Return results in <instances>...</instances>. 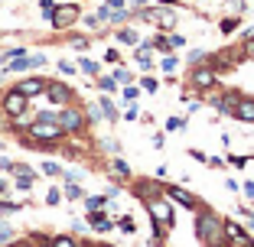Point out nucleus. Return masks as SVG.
I'll list each match as a JSON object with an SVG mask.
<instances>
[{"label":"nucleus","mask_w":254,"mask_h":247,"mask_svg":"<svg viewBox=\"0 0 254 247\" xmlns=\"http://www.w3.org/2000/svg\"><path fill=\"white\" fill-rule=\"evenodd\" d=\"M195 238L205 247H225L228 238H225V221L209 208H195Z\"/></svg>","instance_id":"f257e3e1"},{"label":"nucleus","mask_w":254,"mask_h":247,"mask_svg":"<svg viewBox=\"0 0 254 247\" xmlns=\"http://www.w3.org/2000/svg\"><path fill=\"white\" fill-rule=\"evenodd\" d=\"M26 134H30V140H36V143H30V147H43V143H56V140H62V137H65V130H62V124L56 120V114H53V111H43L36 120H30Z\"/></svg>","instance_id":"f03ea898"},{"label":"nucleus","mask_w":254,"mask_h":247,"mask_svg":"<svg viewBox=\"0 0 254 247\" xmlns=\"http://www.w3.org/2000/svg\"><path fill=\"white\" fill-rule=\"evenodd\" d=\"M56 120L62 124L65 137H68V134H82V130H85V124H88V117H85V114L78 111V107H72V104H68V107H59Z\"/></svg>","instance_id":"7ed1b4c3"},{"label":"nucleus","mask_w":254,"mask_h":247,"mask_svg":"<svg viewBox=\"0 0 254 247\" xmlns=\"http://www.w3.org/2000/svg\"><path fill=\"white\" fill-rule=\"evenodd\" d=\"M26 104H30V98L23 95V91H16V88H10L7 95L0 98V111L7 114V117H23V114H26Z\"/></svg>","instance_id":"20e7f679"},{"label":"nucleus","mask_w":254,"mask_h":247,"mask_svg":"<svg viewBox=\"0 0 254 247\" xmlns=\"http://www.w3.org/2000/svg\"><path fill=\"white\" fill-rule=\"evenodd\" d=\"M46 20H49L53 30H65V26H72V23L78 20V7H75V3H62V7H56Z\"/></svg>","instance_id":"39448f33"},{"label":"nucleus","mask_w":254,"mask_h":247,"mask_svg":"<svg viewBox=\"0 0 254 247\" xmlns=\"http://www.w3.org/2000/svg\"><path fill=\"white\" fill-rule=\"evenodd\" d=\"M215 82H218V72L212 65H195L192 68V88H199V91H209V88H215Z\"/></svg>","instance_id":"423d86ee"},{"label":"nucleus","mask_w":254,"mask_h":247,"mask_svg":"<svg viewBox=\"0 0 254 247\" xmlns=\"http://www.w3.org/2000/svg\"><path fill=\"white\" fill-rule=\"evenodd\" d=\"M163 192H166V198L170 202H180L183 208H199V202L192 198V192H186V189H180V186H163Z\"/></svg>","instance_id":"0eeeda50"},{"label":"nucleus","mask_w":254,"mask_h":247,"mask_svg":"<svg viewBox=\"0 0 254 247\" xmlns=\"http://www.w3.org/2000/svg\"><path fill=\"white\" fill-rule=\"evenodd\" d=\"M46 95H49V101H53V104H59V107H68V104H72V91H68L62 82H49V85H46Z\"/></svg>","instance_id":"6e6552de"},{"label":"nucleus","mask_w":254,"mask_h":247,"mask_svg":"<svg viewBox=\"0 0 254 247\" xmlns=\"http://www.w3.org/2000/svg\"><path fill=\"white\" fill-rule=\"evenodd\" d=\"M46 78H39V75H33V78H23L20 85H16V91H23L26 98H39V95H46Z\"/></svg>","instance_id":"1a4fd4ad"},{"label":"nucleus","mask_w":254,"mask_h":247,"mask_svg":"<svg viewBox=\"0 0 254 247\" xmlns=\"http://www.w3.org/2000/svg\"><path fill=\"white\" fill-rule=\"evenodd\" d=\"M232 117L241 120V124H254V98L241 95V98H238V104H235V114H232Z\"/></svg>","instance_id":"9d476101"},{"label":"nucleus","mask_w":254,"mask_h":247,"mask_svg":"<svg viewBox=\"0 0 254 247\" xmlns=\"http://www.w3.org/2000/svg\"><path fill=\"white\" fill-rule=\"evenodd\" d=\"M241 95H232V91H225L222 98H212V104H215V111L222 114V117H232L235 114V104H238Z\"/></svg>","instance_id":"9b49d317"},{"label":"nucleus","mask_w":254,"mask_h":247,"mask_svg":"<svg viewBox=\"0 0 254 247\" xmlns=\"http://www.w3.org/2000/svg\"><path fill=\"white\" fill-rule=\"evenodd\" d=\"M88 228L105 234V231H111V228H114V221L105 215V208H98V211H88Z\"/></svg>","instance_id":"f8f14e48"},{"label":"nucleus","mask_w":254,"mask_h":247,"mask_svg":"<svg viewBox=\"0 0 254 247\" xmlns=\"http://www.w3.org/2000/svg\"><path fill=\"white\" fill-rule=\"evenodd\" d=\"M225 238H228V244L235 241L238 247L245 244V241H251V238H248V231H245V228L238 225V221H225Z\"/></svg>","instance_id":"ddd939ff"},{"label":"nucleus","mask_w":254,"mask_h":247,"mask_svg":"<svg viewBox=\"0 0 254 247\" xmlns=\"http://www.w3.org/2000/svg\"><path fill=\"white\" fill-rule=\"evenodd\" d=\"M98 107H101V117H105L108 124H114V120H121V111L114 107V101H111L108 95H101V98H98Z\"/></svg>","instance_id":"4468645a"},{"label":"nucleus","mask_w":254,"mask_h":247,"mask_svg":"<svg viewBox=\"0 0 254 247\" xmlns=\"http://www.w3.org/2000/svg\"><path fill=\"white\" fill-rule=\"evenodd\" d=\"M153 20L163 26V30H170V26H176V13L173 10H153Z\"/></svg>","instance_id":"2eb2a0df"},{"label":"nucleus","mask_w":254,"mask_h":247,"mask_svg":"<svg viewBox=\"0 0 254 247\" xmlns=\"http://www.w3.org/2000/svg\"><path fill=\"white\" fill-rule=\"evenodd\" d=\"M114 39H118L121 46H137V39H140V36H137V30L124 26V30H118V36H114Z\"/></svg>","instance_id":"dca6fc26"},{"label":"nucleus","mask_w":254,"mask_h":247,"mask_svg":"<svg viewBox=\"0 0 254 247\" xmlns=\"http://www.w3.org/2000/svg\"><path fill=\"white\" fill-rule=\"evenodd\" d=\"M98 147H101L105 153H111V156H121V143L114 140V137H101V140H98Z\"/></svg>","instance_id":"f3484780"},{"label":"nucleus","mask_w":254,"mask_h":247,"mask_svg":"<svg viewBox=\"0 0 254 247\" xmlns=\"http://www.w3.org/2000/svg\"><path fill=\"white\" fill-rule=\"evenodd\" d=\"M108 198H111V195H88V198H85V208H88V211L105 208V205H108Z\"/></svg>","instance_id":"a211bd4d"},{"label":"nucleus","mask_w":254,"mask_h":247,"mask_svg":"<svg viewBox=\"0 0 254 247\" xmlns=\"http://www.w3.org/2000/svg\"><path fill=\"white\" fill-rule=\"evenodd\" d=\"M114 176H118L121 182H127V179H130V166H127L121 156H114Z\"/></svg>","instance_id":"6ab92c4d"},{"label":"nucleus","mask_w":254,"mask_h":247,"mask_svg":"<svg viewBox=\"0 0 254 247\" xmlns=\"http://www.w3.org/2000/svg\"><path fill=\"white\" fill-rule=\"evenodd\" d=\"M121 98H124L127 104H134L137 98H140V88H137V85H124V88H121Z\"/></svg>","instance_id":"aec40b11"},{"label":"nucleus","mask_w":254,"mask_h":247,"mask_svg":"<svg viewBox=\"0 0 254 247\" xmlns=\"http://www.w3.org/2000/svg\"><path fill=\"white\" fill-rule=\"evenodd\" d=\"M78 68H82L85 75H95V78H98V72H101V65L91 62V59H78Z\"/></svg>","instance_id":"412c9836"},{"label":"nucleus","mask_w":254,"mask_h":247,"mask_svg":"<svg viewBox=\"0 0 254 247\" xmlns=\"http://www.w3.org/2000/svg\"><path fill=\"white\" fill-rule=\"evenodd\" d=\"M65 198H72V202H78V198H85V189L78 186V182H68V189H65Z\"/></svg>","instance_id":"4be33fe9"},{"label":"nucleus","mask_w":254,"mask_h":247,"mask_svg":"<svg viewBox=\"0 0 254 247\" xmlns=\"http://www.w3.org/2000/svg\"><path fill=\"white\" fill-rule=\"evenodd\" d=\"M118 228H121L124 234H134V231H137V225H134V218H130V215H121V218H118Z\"/></svg>","instance_id":"5701e85b"},{"label":"nucleus","mask_w":254,"mask_h":247,"mask_svg":"<svg viewBox=\"0 0 254 247\" xmlns=\"http://www.w3.org/2000/svg\"><path fill=\"white\" fill-rule=\"evenodd\" d=\"M114 88H118V82H114V78H101V75H98V91H101V95H111Z\"/></svg>","instance_id":"b1692460"},{"label":"nucleus","mask_w":254,"mask_h":247,"mask_svg":"<svg viewBox=\"0 0 254 247\" xmlns=\"http://www.w3.org/2000/svg\"><path fill=\"white\" fill-rule=\"evenodd\" d=\"M33 182H36V179H33V172H26V176H16V189H20V192H30Z\"/></svg>","instance_id":"393cba45"},{"label":"nucleus","mask_w":254,"mask_h":247,"mask_svg":"<svg viewBox=\"0 0 254 247\" xmlns=\"http://www.w3.org/2000/svg\"><path fill=\"white\" fill-rule=\"evenodd\" d=\"M176 65H180V62H176V55H163V62H160V68H163V72H166V75H173V72H176Z\"/></svg>","instance_id":"a878e982"},{"label":"nucleus","mask_w":254,"mask_h":247,"mask_svg":"<svg viewBox=\"0 0 254 247\" xmlns=\"http://www.w3.org/2000/svg\"><path fill=\"white\" fill-rule=\"evenodd\" d=\"M49 247H82V244H75L68 234H59V238H53V244H49Z\"/></svg>","instance_id":"bb28decb"},{"label":"nucleus","mask_w":254,"mask_h":247,"mask_svg":"<svg viewBox=\"0 0 254 247\" xmlns=\"http://www.w3.org/2000/svg\"><path fill=\"white\" fill-rule=\"evenodd\" d=\"M114 82H118V85H130V78H134V75H130V72H127V68H114Z\"/></svg>","instance_id":"cd10ccee"},{"label":"nucleus","mask_w":254,"mask_h":247,"mask_svg":"<svg viewBox=\"0 0 254 247\" xmlns=\"http://www.w3.org/2000/svg\"><path fill=\"white\" fill-rule=\"evenodd\" d=\"M43 172H46V176H62V166L56 163V159H46V163H43Z\"/></svg>","instance_id":"c85d7f7f"},{"label":"nucleus","mask_w":254,"mask_h":247,"mask_svg":"<svg viewBox=\"0 0 254 247\" xmlns=\"http://www.w3.org/2000/svg\"><path fill=\"white\" fill-rule=\"evenodd\" d=\"M10 241H13V228L0 221V247H3V244H10Z\"/></svg>","instance_id":"c756f323"},{"label":"nucleus","mask_w":254,"mask_h":247,"mask_svg":"<svg viewBox=\"0 0 254 247\" xmlns=\"http://www.w3.org/2000/svg\"><path fill=\"white\" fill-rule=\"evenodd\" d=\"M186 127V117H170L166 120V130H183Z\"/></svg>","instance_id":"7c9ffc66"},{"label":"nucleus","mask_w":254,"mask_h":247,"mask_svg":"<svg viewBox=\"0 0 254 247\" xmlns=\"http://www.w3.org/2000/svg\"><path fill=\"white\" fill-rule=\"evenodd\" d=\"M166 43H170V49H183V46H186V36L176 33V36H166Z\"/></svg>","instance_id":"2f4dec72"},{"label":"nucleus","mask_w":254,"mask_h":247,"mask_svg":"<svg viewBox=\"0 0 254 247\" xmlns=\"http://www.w3.org/2000/svg\"><path fill=\"white\" fill-rule=\"evenodd\" d=\"M238 30V16H228V20H222V33H232Z\"/></svg>","instance_id":"473e14b6"},{"label":"nucleus","mask_w":254,"mask_h":247,"mask_svg":"<svg viewBox=\"0 0 254 247\" xmlns=\"http://www.w3.org/2000/svg\"><path fill=\"white\" fill-rule=\"evenodd\" d=\"M72 49H75V52H85V49H88V39H85V36H75L72 39Z\"/></svg>","instance_id":"72a5a7b5"},{"label":"nucleus","mask_w":254,"mask_h":247,"mask_svg":"<svg viewBox=\"0 0 254 247\" xmlns=\"http://www.w3.org/2000/svg\"><path fill=\"white\" fill-rule=\"evenodd\" d=\"M157 88H160L157 78H143V82H140V91H157Z\"/></svg>","instance_id":"f704fd0d"},{"label":"nucleus","mask_w":254,"mask_h":247,"mask_svg":"<svg viewBox=\"0 0 254 247\" xmlns=\"http://www.w3.org/2000/svg\"><path fill=\"white\" fill-rule=\"evenodd\" d=\"M59 198H62L59 189H49V195H46V205H59Z\"/></svg>","instance_id":"c9c22d12"},{"label":"nucleus","mask_w":254,"mask_h":247,"mask_svg":"<svg viewBox=\"0 0 254 247\" xmlns=\"http://www.w3.org/2000/svg\"><path fill=\"white\" fill-rule=\"evenodd\" d=\"M59 72H62V75H75V65H72L68 59H62V62H59Z\"/></svg>","instance_id":"e433bc0d"},{"label":"nucleus","mask_w":254,"mask_h":247,"mask_svg":"<svg viewBox=\"0 0 254 247\" xmlns=\"http://www.w3.org/2000/svg\"><path fill=\"white\" fill-rule=\"evenodd\" d=\"M202 59H205V49H192V52H189V62H192V65L202 62Z\"/></svg>","instance_id":"4c0bfd02"},{"label":"nucleus","mask_w":254,"mask_h":247,"mask_svg":"<svg viewBox=\"0 0 254 247\" xmlns=\"http://www.w3.org/2000/svg\"><path fill=\"white\" fill-rule=\"evenodd\" d=\"M39 7H43V10H46V16H49V13L56 10V0H39Z\"/></svg>","instance_id":"58836bf2"},{"label":"nucleus","mask_w":254,"mask_h":247,"mask_svg":"<svg viewBox=\"0 0 254 247\" xmlns=\"http://www.w3.org/2000/svg\"><path fill=\"white\" fill-rule=\"evenodd\" d=\"M108 7L111 10H127V0H108Z\"/></svg>","instance_id":"ea45409f"},{"label":"nucleus","mask_w":254,"mask_h":247,"mask_svg":"<svg viewBox=\"0 0 254 247\" xmlns=\"http://www.w3.org/2000/svg\"><path fill=\"white\" fill-rule=\"evenodd\" d=\"M124 117H127V120H140V111H137V107L130 104V107H127V114H124Z\"/></svg>","instance_id":"a19ab883"},{"label":"nucleus","mask_w":254,"mask_h":247,"mask_svg":"<svg viewBox=\"0 0 254 247\" xmlns=\"http://www.w3.org/2000/svg\"><path fill=\"white\" fill-rule=\"evenodd\" d=\"M225 189H228V192H241V186L235 179H225Z\"/></svg>","instance_id":"79ce46f5"},{"label":"nucleus","mask_w":254,"mask_h":247,"mask_svg":"<svg viewBox=\"0 0 254 247\" xmlns=\"http://www.w3.org/2000/svg\"><path fill=\"white\" fill-rule=\"evenodd\" d=\"M241 192H245L248 198H254V182H245V186H241Z\"/></svg>","instance_id":"37998d69"},{"label":"nucleus","mask_w":254,"mask_h":247,"mask_svg":"<svg viewBox=\"0 0 254 247\" xmlns=\"http://www.w3.org/2000/svg\"><path fill=\"white\" fill-rule=\"evenodd\" d=\"M245 52L254 59V36H251V39H245Z\"/></svg>","instance_id":"c03bdc74"},{"label":"nucleus","mask_w":254,"mask_h":247,"mask_svg":"<svg viewBox=\"0 0 254 247\" xmlns=\"http://www.w3.org/2000/svg\"><path fill=\"white\" fill-rule=\"evenodd\" d=\"M241 215L248 218V228H251V231H254V211H241Z\"/></svg>","instance_id":"a18cd8bd"},{"label":"nucleus","mask_w":254,"mask_h":247,"mask_svg":"<svg viewBox=\"0 0 254 247\" xmlns=\"http://www.w3.org/2000/svg\"><path fill=\"white\" fill-rule=\"evenodd\" d=\"M130 3H137V7H143V3H147V0H130Z\"/></svg>","instance_id":"49530a36"},{"label":"nucleus","mask_w":254,"mask_h":247,"mask_svg":"<svg viewBox=\"0 0 254 247\" xmlns=\"http://www.w3.org/2000/svg\"><path fill=\"white\" fill-rule=\"evenodd\" d=\"M241 247H254V241H245V244H241Z\"/></svg>","instance_id":"de8ad7c7"},{"label":"nucleus","mask_w":254,"mask_h":247,"mask_svg":"<svg viewBox=\"0 0 254 247\" xmlns=\"http://www.w3.org/2000/svg\"><path fill=\"white\" fill-rule=\"evenodd\" d=\"M82 247H91V244H82Z\"/></svg>","instance_id":"09e8293b"},{"label":"nucleus","mask_w":254,"mask_h":247,"mask_svg":"<svg viewBox=\"0 0 254 247\" xmlns=\"http://www.w3.org/2000/svg\"><path fill=\"white\" fill-rule=\"evenodd\" d=\"M0 150H3V143H0Z\"/></svg>","instance_id":"8fccbe9b"}]
</instances>
